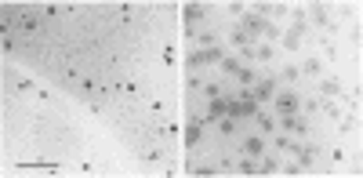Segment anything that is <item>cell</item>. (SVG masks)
<instances>
[{
	"mask_svg": "<svg viewBox=\"0 0 363 178\" xmlns=\"http://www.w3.org/2000/svg\"><path fill=\"white\" fill-rule=\"evenodd\" d=\"M244 29H254V33H262V37H276V26H272V22H265V19H258V15H247V19H244Z\"/></svg>",
	"mask_w": 363,
	"mask_h": 178,
	"instance_id": "cell-2",
	"label": "cell"
},
{
	"mask_svg": "<svg viewBox=\"0 0 363 178\" xmlns=\"http://www.w3.org/2000/svg\"><path fill=\"white\" fill-rule=\"evenodd\" d=\"M283 80H291V84H294V80H298V69H294V66H287V69H283Z\"/></svg>",
	"mask_w": 363,
	"mask_h": 178,
	"instance_id": "cell-13",
	"label": "cell"
},
{
	"mask_svg": "<svg viewBox=\"0 0 363 178\" xmlns=\"http://www.w3.org/2000/svg\"><path fill=\"white\" fill-rule=\"evenodd\" d=\"M233 44H240V48L247 44V29H244V26H236V29H233Z\"/></svg>",
	"mask_w": 363,
	"mask_h": 178,
	"instance_id": "cell-9",
	"label": "cell"
},
{
	"mask_svg": "<svg viewBox=\"0 0 363 178\" xmlns=\"http://www.w3.org/2000/svg\"><path fill=\"white\" fill-rule=\"evenodd\" d=\"M218 131H222L225 138H233V135H236V116H233V120H222V124H218Z\"/></svg>",
	"mask_w": 363,
	"mask_h": 178,
	"instance_id": "cell-8",
	"label": "cell"
},
{
	"mask_svg": "<svg viewBox=\"0 0 363 178\" xmlns=\"http://www.w3.org/2000/svg\"><path fill=\"white\" fill-rule=\"evenodd\" d=\"M320 91H323V95H338V80H323Z\"/></svg>",
	"mask_w": 363,
	"mask_h": 178,
	"instance_id": "cell-10",
	"label": "cell"
},
{
	"mask_svg": "<svg viewBox=\"0 0 363 178\" xmlns=\"http://www.w3.org/2000/svg\"><path fill=\"white\" fill-rule=\"evenodd\" d=\"M186 138H189V142H200V127H196V124H189V131H186Z\"/></svg>",
	"mask_w": 363,
	"mask_h": 178,
	"instance_id": "cell-12",
	"label": "cell"
},
{
	"mask_svg": "<svg viewBox=\"0 0 363 178\" xmlns=\"http://www.w3.org/2000/svg\"><path fill=\"white\" fill-rule=\"evenodd\" d=\"M272 91H276V80H272V77H269V80H262L258 87H254V91H251V95H254V98H262V102H269V98H272Z\"/></svg>",
	"mask_w": 363,
	"mask_h": 178,
	"instance_id": "cell-6",
	"label": "cell"
},
{
	"mask_svg": "<svg viewBox=\"0 0 363 178\" xmlns=\"http://www.w3.org/2000/svg\"><path fill=\"white\" fill-rule=\"evenodd\" d=\"M254 120H258V131H265V135H272V131H276L272 116H265V113H254Z\"/></svg>",
	"mask_w": 363,
	"mask_h": 178,
	"instance_id": "cell-7",
	"label": "cell"
},
{
	"mask_svg": "<svg viewBox=\"0 0 363 178\" xmlns=\"http://www.w3.org/2000/svg\"><path fill=\"white\" fill-rule=\"evenodd\" d=\"M280 120H283V131H291V135H309V120H305V116H298V113H283Z\"/></svg>",
	"mask_w": 363,
	"mask_h": 178,
	"instance_id": "cell-1",
	"label": "cell"
},
{
	"mask_svg": "<svg viewBox=\"0 0 363 178\" xmlns=\"http://www.w3.org/2000/svg\"><path fill=\"white\" fill-rule=\"evenodd\" d=\"M240 149H244V153L254 160V156H262V153H265V142H262L258 135H247L244 142H240Z\"/></svg>",
	"mask_w": 363,
	"mask_h": 178,
	"instance_id": "cell-3",
	"label": "cell"
},
{
	"mask_svg": "<svg viewBox=\"0 0 363 178\" xmlns=\"http://www.w3.org/2000/svg\"><path fill=\"white\" fill-rule=\"evenodd\" d=\"M204 95H207V98H222V87H218V84H207Z\"/></svg>",
	"mask_w": 363,
	"mask_h": 178,
	"instance_id": "cell-11",
	"label": "cell"
},
{
	"mask_svg": "<svg viewBox=\"0 0 363 178\" xmlns=\"http://www.w3.org/2000/svg\"><path fill=\"white\" fill-rule=\"evenodd\" d=\"M276 109H280V113H294V109H298V95H294V91L276 95Z\"/></svg>",
	"mask_w": 363,
	"mask_h": 178,
	"instance_id": "cell-5",
	"label": "cell"
},
{
	"mask_svg": "<svg viewBox=\"0 0 363 178\" xmlns=\"http://www.w3.org/2000/svg\"><path fill=\"white\" fill-rule=\"evenodd\" d=\"M291 153H298V164H301V167H309L312 160H316V153H320V145H312V142H309V145H294Z\"/></svg>",
	"mask_w": 363,
	"mask_h": 178,
	"instance_id": "cell-4",
	"label": "cell"
}]
</instances>
